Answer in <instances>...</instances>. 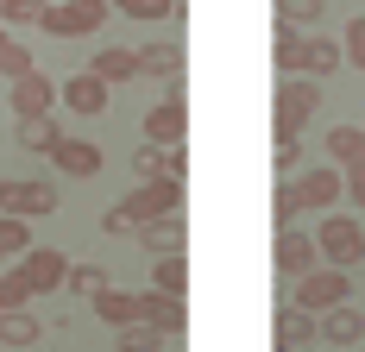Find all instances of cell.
I'll return each instance as SVG.
<instances>
[{
  "mask_svg": "<svg viewBox=\"0 0 365 352\" xmlns=\"http://www.w3.org/2000/svg\"><path fill=\"white\" fill-rule=\"evenodd\" d=\"M315 107H322V88H315L309 76H284V82H277V107H271L277 139H302V126L315 120Z\"/></svg>",
  "mask_w": 365,
  "mask_h": 352,
  "instance_id": "6da1fadb",
  "label": "cell"
},
{
  "mask_svg": "<svg viewBox=\"0 0 365 352\" xmlns=\"http://www.w3.org/2000/svg\"><path fill=\"white\" fill-rule=\"evenodd\" d=\"M315 246H322V264L353 271V264L365 258V227L353 220V214H328V220L315 227Z\"/></svg>",
  "mask_w": 365,
  "mask_h": 352,
  "instance_id": "7a4b0ae2",
  "label": "cell"
},
{
  "mask_svg": "<svg viewBox=\"0 0 365 352\" xmlns=\"http://www.w3.org/2000/svg\"><path fill=\"white\" fill-rule=\"evenodd\" d=\"M108 0H51L44 6V32L51 38H88V32H101L108 26Z\"/></svg>",
  "mask_w": 365,
  "mask_h": 352,
  "instance_id": "3957f363",
  "label": "cell"
},
{
  "mask_svg": "<svg viewBox=\"0 0 365 352\" xmlns=\"http://www.w3.org/2000/svg\"><path fill=\"white\" fill-rule=\"evenodd\" d=\"M340 302H353V271L322 264V271H309V277L296 283V309H309V315H328Z\"/></svg>",
  "mask_w": 365,
  "mask_h": 352,
  "instance_id": "277c9868",
  "label": "cell"
},
{
  "mask_svg": "<svg viewBox=\"0 0 365 352\" xmlns=\"http://www.w3.org/2000/svg\"><path fill=\"white\" fill-rule=\"evenodd\" d=\"M13 271H19V283H26L32 296H44V289L70 283V258H63L57 246H32L26 258H19V264H13Z\"/></svg>",
  "mask_w": 365,
  "mask_h": 352,
  "instance_id": "5b68a950",
  "label": "cell"
},
{
  "mask_svg": "<svg viewBox=\"0 0 365 352\" xmlns=\"http://www.w3.org/2000/svg\"><path fill=\"white\" fill-rule=\"evenodd\" d=\"M139 133H145V145H182V133H189V107H182L177 88L145 113V126H139Z\"/></svg>",
  "mask_w": 365,
  "mask_h": 352,
  "instance_id": "8992f818",
  "label": "cell"
},
{
  "mask_svg": "<svg viewBox=\"0 0 365 352\" xmlns=\"http://www.w3.org/2000/svg\"><path fill=\"white\" fill-rule=\"evenodd\" d=\"M290 189H296V202H302V208H334V202H346V176L334 170V164H322V170H302Z\"/></svg>",
  "mask_w": 365,
  "mask_h": 352,
  "instance_id": "52a82bcc",
  "label": "cell"
},
{
  "mask_svg": "<svg viewBox=\"0 0 365 352\" xmlns=\"http://www.w3.org/2000/svg\"><path fill=\"white\" fill-rule=\"evenodd\" d=\"M13 220H44V214H57V182H6V208Z\"/></svg>",
  "mask_w": 365,
  "mask_h": 352,
  "instance_id": "ba28073f",
  "label": "cell"
},
{
  "mask_svg": "<svg viewBox=\"0 0 365 352\" xmlns=\"http://www.w3.org/2000/svg\"><path fill=\"white\" fill-rule=\"evenodd\" d=\"M57 95H63V88H57V82H51V76H19V82H13V95H6V101H13V113H19V120H44V113H51V107H57Z\"/></svg>",
  "mask_w": 365,
  "mask_h": 352,
  "instance_id": "9c48e42d",
  "label": "cell"
},
{
  "mask_svg": "<svg viewBox=\"0 0 365 352\" xmlns=\"http://www.w3.org/2000/svg\"><path fill=\"white\" fill-rule=\"evenodd\" d=\"M271 258H277V271H284V277H309V271H322V246H315V239H309V233H277V252H271Z\"/></svg>",
  "mask_w": 365,
  "mask_h": 352,
  "instance_id": "30bf717a",
  "label": "cell"
},
{
  "mask_svg": "<svg viewBox=\"0 0 365 352\" xmlns=\"http://www.w3.org/2000/svg\"><path fill=\"white\" fill-rule=\"evenodd\" d=\"M133 164H139V182H182L189 151H182V145H145Z\"/></svg>",
  "mask_w": 365,
  "mask_h": 352,
  "instance_id": "8fae6325",
  "label": "cell"
},
{
  "mask_svg": "<svg viewBox=\"0 0 365 352\" xmlns=\"http://www.w3.org/2000/svg\"><path fill=\"white\" fill-rule=\"evenodd\" d=\"M315 340H322V315L284 302V309H277V346H284V352H309Z\"/></svg>",
  "mask_w": 365,
  "mask_h": 352,
  "instance_id": "7c38bea8",
  "label": "cell"
},
{
  "mask_svg": "<svg viewBox=\"0 0 365 352\" xmlns=\"http://www.w3.org/2000/svg\"><path fill=\"white\" fill-rule=\"evenodd\" d=\"M340 63H346V44H340V38L302 32V63H296V76H309V82H315V76H334Z\"/></svg>",
  "mask_w": 365,
  "mask_h": 352,
  "instance_id": "4fadbf2b",
  "label": "cell"
},
{
  "mask_svg": "<svg viewBox=\"0 0 365 352\" xmlns=\"http://www.w3.org/2000/svg\"><path fill=\"white\" fill-rule=\"evenodd\" d=\"M359 340H365V315L353 309V302H340V309H328V315H322V346L346 352V346H359Z\"/></svg>",
  "mask_w": 365,
  "mask_h": 352,
  "instance_id": "5bb4252c",
  "label": "cell"
},
{
  "mask_svg": "<svg viewBox=\"0 0 365 352\" xmlns=\"http://www.w3.org/2000/svg\"><path fill=\"white\" fill-rule=\"evenodd\" d=\"M328 157H334V170H340V176L365 170V126H334V133H328Z\"/></svg>",
  "mask_w": 365,
  "mask_h": 352,
  "instance_id": "9a60e30c",
  "label": "cell"
},
{
  "mask_svg": "<svg viewBox=\"0 0 365 352\" xmlns=\"http://www.w3.org/2000/svg\"><path fill=\"white\" fill-rule=\"evenodd\" d=\"M63 107H76V113H108V82L95 70H82L63 82Z\"/></svg>",
  "mask_w": 365,
  "mask_h": 352,
  "instance_id": "2e32d148",
  "label": "cell"
},
{
  "mask_svg": "<svg viewBox=\"0 0 365 352\" xmlns=\"http://www.w3.org/2000/svg\"><path fill=\"white\" fill-rule=\"evenodd\" d=\"M139 321H145V327H158V333H182V302L177 296H158V289H145V296H139Z\"/></svg>",
  "mask_w": 365,
  "mask_h": 352,
  "instance_id": "e0dca14e",
  "label": "cell"
},
{
  "mask_svg": "<svg viewBox=\"0 0 365 352\" xmlns=\"http://www.w3.org/2000/svg\"><path fill=\"white\" fill-rule=\"evenodd\" d=\"M88 70L101 76V82H133V76H139V51H126V44H108V51H95V63H88Z\"/></svg>",
  "mask_w": 365,
  "mask_h": 352,
  "instance_id": "ac0fdd59",
  "label": "cell"
},
{
  "mask_svg": "<svg viewBox=\"0 0 365 352\" xmlns=\"http://www.w3.org/2000/svg\"><path fill=\"white\" fill-rule=\"evenodd\" d=\"M51 157H57V170H63V176H95V170H101V145H88V139H63Z\"/></svg>",
  "mask_w": 365,
  "mask_h": 352,
  "instance_id": "d6986e66",
  "label": "cell"
},
{
  "mask_svg": "<svg viewBox=\"0 0 365 352\" xmlns=\"http://www.w3.org/2000/svg\"><path fill=\"white\" fill-rule=\"evenodd\" d=\"M139 76H164L177 88L182 76V44H139Z\"/></svg>",
  "mask_w": 365,
  "mask_h": 352,
  "instance_id": "ffe728a7",
  "label": "cell"
},
{
  "mask_svg": "<svg viewBox=\"0 0 365 352\" xmlns=\"http://www.w3.org/2000/svg\"><path fill=\"white\" fill-rule=\"evenodd\" d=\"M151 289H158V296H177V302H182V289H189V258H182V252L158 258V264H151Z\"/></svg>",
  "mask_w": 365,
  "mask_h": 352,
  "instance_id": "44dd1931",
  "label": "cell"
},
{
  "mask_svg": "<svg viewBox=\"0 0 365 352\" xmlns=\"http://www.w3.org/2000/svg\"><path fill=\"white\" fill-rule=\"evenodd\" d=\"M38 333H44V327H38L32 309H6V315H0V346H38Z\"/></svg>",
  "mask_w": 365,
  "mask_h": 352,
  "instance_id": "7402d4cb",
  "label": "cell"
},
{
  "mask_svg": "<svg viewBox=\"0 0 365 352\" xmlns=\"http://www.w3.org/2000/svg\"><path fill=\"white\" fill-rule=\"evenodd\" d=\"M95 315L108 321V327H139V296H126V289H108V296H95Z\"/></svg>",
  "mask_w": 365,
  "mask_h": 352,
  "instance_id": "603a6c76",
  "label": "cell"
},
{
  "mask_svg": "<svg viewBox=\"0 0 365 352\" xmlns=\"http://www.w3.org/2000/svg\"><path fill=\"white\" fill-rule=\"evenodd\" d=\"M139 246H145L151 258H170V252H182V214H170V220L145 227V233H139Z\"/></svg>",
  "mask_w": 365,
  "mask_h": 352,
  "instance_id": "cb8c5ba5",
  "label": "cell"
},
{
  "mask_svg": "<svg viewBox=\"0 0 365 352\" xmlns=\"http://www.w3.org/2000/svg\"><path fill=\"white\" fill-rule=\"evenodd\" d=\"M63 133H57V120L44 113V120H19V151H57Z\"/></svg>",
  "mask_w": 365,
  "mask_h": 352,
  "instance_id": "d4e9b609",
  "label": "cell"
},
{
  "mask_svg": "<svg viewBox=\"0 0 365 352\" xmlns=\"http://www.w3.org/2000/svg\"><path fill=\"white\" fill-rule=\"evenodd\" d=\"M0 76H6V82H19V76H32V51H26L19 38L6 32V26H0Z\"/></svg>",
  "mask_w": 365,
  "mask_h": 352,
  "instance_id": "484cf974",
  "label": "cell"
},
{
  "mask_svg": "<svg viewBox=\"0 0 365 352\" xmlns=\"http://www.w3.org/2000/svg\"><path fill=\"white\" fill-rule=\"evenodd\" d=\"M322 13H328V0H277V26H296V32L315 26Z\"/></svg>",
  "mask_w": 365,
  "mask_h": 352,
  "instance_id": "4316f807",
  "label": "cell"
},
{
  "mask_svg": "<svg viewBox=\"0 0 365 352\" xmlns=\"http://www.w3.org/2000/svg\"><path fill=\"white\" fill-rule=\"evenodd\" d=\"M26 252H32V227L13 220V214H0V258H26Z\"/></svg>",
  "mask_w": 365,
  "mask_h": 352,
  "instance_id": "83f0119b",
  "label": "cell"
},
{
  "mask_svg": "<svg viewBox=\"0 0 365 352\" xmlns=\"http://www.w3.org/2000/svg\"><path fill=\"white\" fill-rule=\"evenodd\" d=\"M108 6H120L126 19H177L182 0H108Z\"/></svg>",
  "mask_w": 365,
  "mask_h": 352,
  "instance_id": "f1b7e54d",
  "label": "cell"
},
{
  "mask_svg": "<svg viewBox=\"0 0 365 352\" xmlns=\"http://www.w3.org/2000/svg\"><path fill=\"white\" fill-rule=\"evenodd\" d=\"M51 0H0V26H44Z\"/></svg>",
  "mask_w": 365,
  "mask_h": 352,
  "instance_id": "f546056e",
  "label": "cell"
},
{
  "mask_svg": "<svg viewBox=\"0 0 365 352\" xmlns=\"http://www.w3.org/2000/svg\"><path fill=\"white\" fill-rule=\"evenodd\" d=\"M271 57H277L284 76H296V63H302V32H296V26H277V51H271Z\"/></svg>",
  "mask_w": 365,
  "mask_h": 352,
  "instance_id": "4dcf8cb0",
  "label": "cell"
},
{
  "mask_svg": "<svg viewBox=\"0 0 365 352\" xmlns=\"http://www.w3.org/2000/svg\"><path fill=\"white\" fill-rule=\"evenodd\" d=\"M70 289H76V296H108V271H101V264H76Z\"/></svg>",
  "mask_w": 365,
  "mask_h": 352,
  "instance_id": "1f68e13d",
  "label": "cell"
},
{
  "mask_svg": "<svg viewBox=\"0 0 365 352\" xmlns=\"http://www.w3.org/2000/svg\"><path fill=\"white\" fill-rule=\"evenodd\" d=\"M158 340H164V333L145 327V321H139V327H120V352H158Z\"/></svg>",
  "mask_w": 365,
  "mask_h": 352,
  "instance_id": "d6a6232c",
  "label": "cell"
},
{
  "mask_svg": "<svg viewBox=\"0 0 365 352\" xmlns=\"http://www.w3.org/2000/svg\"><path fill=\"white\" fill-rule=\"evenodd\" d=\"M26 302H32V289L19 283V271H0V315L6 309H26Z\"/></svg>",
  "mask_w": 365,
  "mask_h": 352,
  "instance_id": "836d02e7",
  "label": "cell"
},
{
  "mask_svg": "<svg viewBox=\"0 0 365 352\" xmlns=\"http://www.w3.org/2000/svg\"><path fill=\"white\" fill-rule=\"evenodd\" d=\"M271 164H277V176H302V139H277Z\"/></svg>",
  "mask_w": 365,
  "mask_h": 352,
  "instance_id": "e575fe53",
  "label": "cell"
},
{
  "mask_svg": "<svg viewBox=\"0 0 365 352\" xmlns=\"http://www.w3.org/2000/svg\"><path fill=\"white\" fill-rule=\"evenodd\" d=\"M271 214H277V233H290V227H296V214H302V202H296V189H290V182L277 189V202H271Z\"/></svg>",
  "mask_w": 365,
  "mask_h": 352,
  "instance_id": "d590c367",
  "label": "cell"
},
{
  "mask_svg": "<svg viewBox=\"0 0 365 352\" xmlns=\"http://www.w3.org/2000/svg\"><path fill=\"white\" fill-rule=\"evenodd\" d=\"M340 44H346V63H353V70H365V13L340 32Z\"/></svg>",
  "mask_w": 365,
  "mask_h": 352,
  "instance_id": "8d00e7d4",
  "label": "cell"
},
{
  "mask_svg": "<svg viewBox=\"0 0 365 352\" xmlns=\"http://www.w3.org/2000/svg\"><path fill=\"white\" fill-rule=\"evenodd\" d=\"M346 202H353V208H365V170L346 176Z\"/></svg>",
  "mask_w": 365,
  "mask_h": 352,
  "instance_id": "74e56055",
  "label": "cell"
},
{
  "mask_svg": "<svg viewBox=\"0 0 365 352\" xmlns=\"http://www.w3.org/2000/svg\"><path fill=\"white\" fill-rule=\"evenodd\" d=\"M0 208H6V176H0Z\"/></svg>",
  "mask_w": 365,
  "mask_h": 352,
  "instance_id": "f35d334b",
  "label": "cell"
},
{
  "mask_svg": "<svg viewBox=\"0 0 365 352\" xmlns=\"http://www.w3.org/2000/svg\"><path fill=\"white\" fill-rule=\"evenodd\" d=\"M0 271H6V258H0Z\"/></svg>",
  "mask_w": 365,
  "mask_h": 352,
  "instance_id": "ab89813d",
  "label": "cell"
}]
</instances>
